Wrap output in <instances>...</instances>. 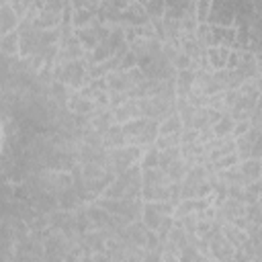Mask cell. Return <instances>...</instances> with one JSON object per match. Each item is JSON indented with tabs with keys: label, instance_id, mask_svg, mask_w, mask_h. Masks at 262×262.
Wrapping results in <instances>:
<instances>
[{
	"label": "cell",
	"instance_id": "cell-32",
	"mask_svg": "<svg viewBox=\"0 0 262 262\" xmlns=\"http://www.w3.org/2000/svg\"><path fill=\"white\" fill-rule=\"evenodd\" d=\"M250 123H252V129H256V131H260V133H262V108H258V111L252 115Z\"/></svg>",
	"mask_w": 262,
	"mask_h": 262
},
{
	"label": "cell",
	"instance_id": "cell-9",
	"mask_svg": "<svg viewBox=\"0 0 262 262\" xmlns=\"http://www.w3.org/2000/svg\"><path fill=\"white\" fill-rule=\"evenodd\" d=\"M209 244H211V258L217 260V262H229V260L235 256V252H237L221 233L215 235Z\"/></svg>",
	"mask_w": 262,
	"mask_h": 262
},
{
	"label": "cell",
	"instance_id": "cell-11",
	"mask_svg": "<svg viewBox=\"0 0 262 262\" xmlns=\"http://www.w3.org/2000/svg\"><path fill=\"white\" fill-rule=\"evenodd\" d=\"M106 88L108 92H131L135 86L129 78V72H123V70H115L111 72L106 78Z\"/></svg>",
	"mask_w": 262,
	"mask_h": 262
},
{
	"label": "cell",
	"instance_id": "cell-23",
	"mask_svg": "<svg viewBox=\"0 0 262 262\" xmlns=\"http://www.w3.org/2000/svg\"><path fill=\"white\" fill-rule=\"evenodd\" d=\"M139 166L145 170V168H160V147L154 143L149 147L143 149V156L139 160Z\"/></svg>",
	"mask_w": 262,
	"mask_h": 262
},
{
	"label": "cell",
	"instance_id": "cell-28",
	"mask_svg": "<svg viewBox=\"0 0 262 262\" xmlns=\"http://www.w3.org/2000/svg\"><path fill=\"white\" fill-rule=\"evenodd\" d=\"M137 57L133 55V51L129 49L123 57H121V66H119V70H123V72H129V70H133V68H137Z\"/></svg>",
	"mask_w": 262,
	"mask_h": 262
},
{
	"label": "cell",
	"instance_id": "cell-36",
	"mask_svg": "<svg viewBox=\"0 0 262 262\" xmlns=\"http://www.w3.org/2000/svg\"><path fill=\"white\" fill-rule=\"evenodd\" d=\"M252 262H262V260H252Z\"/></svg>",
	"mask_w": 262,
	"mask_h": 262
},
{
	"label": "cell",
	"instance_id": "cell-18",
	"mask_svg": "<svg viewBox=\"0 0 262 262\" xmlns=\"http://www.w3.org/2000/svg\"><path fill=\"white\" fill-rule=\"evenodd\" d=\"M57 203H59V209H63V211H76L82 205H86L84 199H82V194L76 188H70V190L57 194Z\"/></svg>",
	"mask_w": 262,
	"mask_h": 262
},
{
	"label": "cell",
	"instance_id": "cell-27",
	"mask_svg": "<svg viewBox=\"0 0 262 262\" xmlns=\"http://www.w3.org/2000/svg\"><path fill=\"white\" fill-rule=\"evenodd\" d=\"M211 8H213V2H196V20H199V25L209 23Z\"/></svg>",
	"mask_w": 262,
	"mask_h": 262
},
{
	"label": "cell",
	"instance_id": "cell-4",
	"mask_svg": "<svg viewBox=\"0 0 262 262\" xmlns=\"http://www.w3.org/2000/svg\"><path fill=\"white\" fill-rule=\"evenodd\" d=\"M166 217H174V205H170L168 201L145 203V205H143L141 221H143L151 231H158Z\"/></svg>",
	"mask_w": 262,
	"mask_h": 262
},
{
	"label": "cell",
	"instance_id": "cell-31",
	"mask_svg": "<svg viewBox=\"0 0 262 262\" xmlns=\"http://www.w3.org/2000/svg\"><path fill=\"white\" fill-rule=\"evenodd\" d=\"M250 129H252V123H250V121H239V123H235V127H233V139L246 135Z\"/></svg>",
	"mask_w": 262,
	"mask_h": 262
},
{
	"label": "cell",
	"instance_id": "cell-34",
	"mask_svg": "<svg viewBox=\"0 0 262 262\" xmlns=\"http://www.w3.org/2000/svg\"><path fill=\"white\" fill-rule=\"evenodd\" d=\"M252 158L262 160V135H260V139H258V143H256V147H254V151H252Z\"/></svg>",
	"mask_w": 262,
	"mask_h": 262
},
{
	"label": "cell",
	"instance_id": "cell-1",
	"mask_svg": "<svg viewBox=\"0 0 262 262\" xmlns=\"http://www.w3.org/2000/svg\"><path fill=\"white\" fill-rule=\"evenodd\" d=\"M143 180H141V166H133L127 172L119 174L100 194L102 199H141Z\"/></svg>",
	"mask_w": 262,
	"mask_h": 262
},
{
	"label": "cell",
	"instance_id": "cell-14",
	"mask_svg": "<svg viewBox=\"0 0 262 262\" xmlns=\"http://www.w3.org/2000/svg\"><path fill=\"white\" fill-rule=\"evenodd\" d=\"M194 76L196 72L192 70H182L176 74V96L178 98H188L192 88H194Z\"/></svg>",
	"mask_w": 262,
	"mask_h": 262
},
{
	"label": "cell",
	"instance_id": "cell-22",
	"mask_svg": "<svg viewBox=\"0 0 262 262\" xmlns=\"http://www.w3.org/2000/svg\"><path fill=\"white\" fill-rule=\"evenodd\" d=\"M158 129H160V135H172V133H180L184 127H182V121H180L178 113H172L170 117H166L158 125Z\"/></svg>",
	"mask_w": 262,
	"mask_h": 262
},
{
	"label": "cell",
	"instance_id": "cell-21",
	"mask_svg": "<svg viewBox=\"0 0 262 262\" xmlns=\"http://www.w3.org/2000/svg\"><path fill=\"white\" fill-rule=\"evenodd\" d=\"M190 168H192V166L180 158V160L172 162V164L166 168V174L170 176V180H172V182H182V180L186 178V174H188V170H190Z\"/></svg>",
	"mask_w": 262,
	"mask_h": 262
},
{
	"label": "cell",
	"instance_id": "cell-17",
	"mask_svg": "<svg viewBox=\"0 0 262 262\" xmlns=\"http://www.w3.org/2000/svg\"><path fill=\"white\" fill-rule=\"evenodd\" d=\"M0 49H2V57H18V53H20V35H18V31L2 35Z\"/></svg>",
	"mask_w": 262,
	"mask_h": 262
},
{
	"label": "cell",
	"instance_id": "cell-25",
	"mask_svg": "<svg viewBox=\"0 0 262 262\" xmlns=\"http://www.w3.org/2000/svg\"><path fill=\"white\" fill-rule=\"evenodd\" d=\"M176 160H180V145L160 151V168H162V170H166V168H168L172 162H176Z\"/></svg>",
	"mask_w": 262,
	"mask_h": 262
},
{
	"label": "cell",
	"instance_id": "cell-6",
	"mask_svg": "<svg viewBox=\"0 0 262 262\" xmlns=\"http://www.w3.org/2000/svg\"><path fill=\"white\" fill-rule=\"evenodd\" d=\"M260 135H262L260 131L250 129L246 135H242V137H237V139H235V156L239 158V162H244V160L252 158V151H254V147H256V143H258Z\"/></svg>",
	"mask_w": 262,
	"mask_h": 262
},
{
	"label": "cell",
	"instance_id": "cell-30",
	"mask_svg": "<svg viewBox=\"0 0 262 262\" xmlns=\"http://www.w3.org/2000/svg\"><path fill=\"white\" fill-rule=\"evenodd\" d=\"M213 139H215V131H213V127H205V129L199 131V139H196V141H199L201 145H207V143L213 141Z\"/></svg>",
	"mask_w": 262,
	"mask_h": 262
},
{
	"label": "cell",
	"instance_id": "cell-5",
	"mask_svg": "<svg viewBox=\"0 0 262 262\" xmlns=\"http://www.w3.org/2000/svg\"><path fill=\"white\" fill-rule=\"evenodd\" d=\"M231 51H233V49L223 47V45L209 47V49H207V66H209V70H211V72L225 70V68H227V63H229Z\"/></svg>",
	"mask_w": 262,
	"mask_h": 262
},
{
	"label": "cell",
	"instance_id": "cell-13",
	"mask_svg": "<svg viewBox=\"0 0 262 262\" xmlns=\"http://www.w3.org/2000/svg\"><path fill=\"white\" fill-rule=\"evenodd\" d=\"M141 180L143 186H170V176L162 168H141Z\"/></svg>",
	"mask_w": 262,
	"mask_h": 262
},
{
	"label": "cell",
	"instance_id": "cell-15",
	"mask_svg": "<svg viewBox=\"0 0 262 262\" xmlns=\"http://www.w3.org/2000/svg\"><path fill=\"white\" fill-rule=\"evenodd\" d=\"M68 108L74 115H92L96 111V104H94V100L84 98L80 92H72V96L68 100Z\"/></svg>",
	"mask_w": 262,
	"mask_h": 262
},
{
	"label": "cell",
	"instance_id": "cell-33",
	"mask_svg": "<svg viewBox=\"0 0 262 262\" xmlns=\"http://www.w3.org/2000/svg\"><path fill=\"white\" fill-rule=\"evenodd\" d=\"M143 262H162V248L151 250V252H145Z\"/></svg>",
	"mask_w": 262,
	"mask_h": 262
},
{
	"label": "cell",
	"instance_id": "cell-16",
	"mask_svg": "<svg viewBox=\"0 0 262 262\" xmlns=\"http://www.w3.org/2000/svg\"><path fill=\"white\" fill-rule=\"evenodd\" d=\"M90 125H92L96 131H100V133L104 135L113 125H117L113 108H108V111H94V113L90 115Z\"/></svg>",
	"mask_w": 262,
	"mask_h": 262
},
{
	"label": "cell",
	"instance_id": "cell-12",
	"mask_svg": "<svg viewBox=\"0 0 262 262\" xmlns=\"http://www.w3.org/2000/svg\"><path fill=\"white\" fill-rule=\"evenodd\" d=\"M221 235H223L235 250H242V248L248 244V239H250V235L246 233V229L237 227L235 223H223V225H221Z\"/></svg>",
	"mask_w": 262,
	"mask_h": 262
},
{
	"label": "cell",
	"instance_id": "cell-35",
	"mask_svg": "<svg viewBox=\"0 0 262 262\" xmlns=\"http://www.w3.org/2000/svg\"><path fill=\"white\" fill-rule=\"evenodd\" d=\"M162 262H180V256H174V254H162Z\"/></svg>",
	"mask_w": 262,
	"mask_h": 262
},
{
	"label": "cell",
	"instance_id": "cell-29",
	"mask_svg": "<svg viewBox=\"0 0 262 262\" xmlns=\"http://www.w3.org/2000/svg\"><path fill=\"white\" fill-rule=\"evenodd\" d=\"M196 139H199V131L196 129H182V133H180V145L194 143Z\"/></svg>",
	"mask_w": 262,
	"mask_h": 262
},
{
	"label": "cell",
	"instance_id": "cell-7",
	"mask_svg": "<svg viewBox=\"0 0 262 262\" xmlns=\"http://www.w3.org/2000/svg\"><path fill=\"white\" fill-rule=\"evenodd\" d=\"M209 207H211V196H207V199H182L174 209V217L196 215V213L207 211Z\"/></svg>",
	"mask_w": 262,
	"mask_h": 262
},
{
	"label": "cell",
	"instance_id": "cell-10",
	"mask_svg": "<svg viewBox=\"0 0 262 262\" xmlns=\"http://www.w3.org/2000/svg\"><path fill=\"white\" fill-rule=\"evenodd\" d=\"M18 25H20V18H18V14L12 10L10 0H2V2H0V33H2V35H8V33L16 31Z\"/></svg>",
	"mask_w": 262,
	"mask_h": 262
},
{
	"label": "cell",
	"instance_id": "cell-20",
	"mask_svg": "<svg viewBox=\"0 0 262 262\" xmlns=\"http://www.w3.org/2000/svg\"><path fill=\"white\" fill-rule=\"evenodd\" d=\"M237 166H239L242 174H244L250 182H254V180H260V178H262V160H258V158H248V160L239 162Z\"/></svg>",
	"mask_w": 262,
	"mask_h": 262
},
{
	"label": "cell",
	"instance_id": "cell-24",
	"mask_svg": "<svg viewBox=\"0 0 262 262\" xmlns=\"http://www.w3.org/2000/svg\"><path fill=\"white\" fill-rule=\"evenodd\" d=\"M233 127H235V121L231 119V115H223V117L213 125L215 137H233Z\"/></svg>",
	"mask_w": 262,
	"mask_h": 262
},
{
	"label": "cell",
	"instance_id": "cell-8",
	"mask_svg": "<svg viewBox=\"0 0 262 262\" xmlns=\"http://www.w3.org/2000/svg\"><path fill=\"white\" fill-rule=\"evenodd\" d=\"M115 113V121L119 125H125L129 121H135V119H141V111H139V98H129L127 102L119 104L117 108H113Z\"/></svg>",
	"mask_w": 262,
	"mask_h": 262
},
{
	"label": "cell",
	"instance_id": "cell-26",
	"mask_svg": "<svg viewBox=\"0 0 262 262\" xmlns=\"http://www.w3.org/2000/svg\"><path fill=\"white\" fill-rule=\"evenodd\" d=\"M182 133V131H180ZM180 133H172V135H158L156 145L162 149H170V147H178L180 145Z\"/></svg>",
	"mask_w": 262,
	"mask_h": 262
},
{
	"label": "cell",
	"instance_id": "cell-3",
	"mask_svg": "<svg viewBox=\"0 0 262 262\" xmlns=\"http://www.w3.org/2000/svg\"><path fill=\"white\" fill-rule=\"evenodd\" d=\"M35 176H37V182H39L41 190L47 192V194H53V196H57V194L74 188V176H72V172L41 170Z\"/></svg>",
	"mask_w": 262,
	"mask_h": 262
},
{
	"label": "cell",
	"instance_id": "cell-19",
	"mask_svg": "<svg viewBox=\"0 0 262 262\" xmlns=\"http://www.w3.org/2000/svg\"><path fill=\"white\" fill-rule=\"evenodd\" d=\"M127 145V137L123 131V125H113L106 133H104V147L106 149H117V147H125Z\"/></svg>",
	"mask_w": 262,
	"mask_h": 262
},
{
	"label": "cell",
	"instance_id": "cell-2",
	"mask_svg": "<svg viewBox=\"0 0 262 262\" xmlns=\"http://www.w3.org/2000/svg\"><path fill=\"white\" fill-rule=\"evenodd\" d=\"M143 156L141 147L135 145H125V147H117V149H106V162H104V170L119 176L123 172H127L129 168L137 166L139 160Z\"/></svg>",
	"mask_w": 262,
	"mask_h": 262
}]
</instances>
